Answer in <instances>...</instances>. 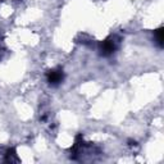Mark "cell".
<instances>
[{"label":"cell","mask_w":164,"mask_h":164,"mask_svg":"<svg viewBox=\"0 0 164 164\" xmlns=\"http://www.w3.org/2000/svg\"><path fill=\"white\" fill-rule=\"evenodd\" d=\"M156 39H158V42L162 45V41H163V36H162V30H158L156 31Z\"/></svg>","instance_id":"2"},{"label":"cell","mask_w":164,"mask_h":164,"mask_svg":"<svg viewBox=\"0 0 164 164\" xmlns=\"http://www.w3.org/2000/svg\"><path fill=\"white\" fill-rule=\"evenodd\" d=\"M62 79H63V73H62L60 71H53L52 73L49 76V82L53 83V85H55V83H59L62 82Z\"/></svg>","instance_id":"1"}]
</instances>
